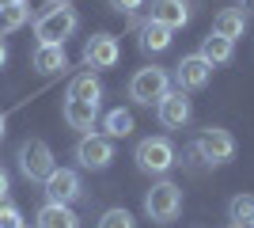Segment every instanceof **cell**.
<instances>
[{"label": "cell", "instance_id": "obj_1", "mask_svg": "<svg viewBox=\"0 0 254 228\" xmlns=\"http://www.w3.org/2000/svg\"><path fill=\"white\" fill-rule=\"evenodd\" d=\"M76 27H80L76 8H68V4H53L50 11H42V15L34 19V38H38V46H64L76 34Z\"/></svg>", "mask_w": 254, "mask_h": 228}, {"label": "cell", "instance_id": "obj_2", "mask_svg": "<svg viewBox=\"0 0 254 228\" xmlns=\"http://www.w3.org/2000/svg\"><path fill=\"white\" fill-rule=\"evenodd\" d=\"M144 213H148L156 225H171V221L182 213V186H175V183H156L144 194Z\"/></svg>", "mask_w": 254, "mask_h": 228}, {"label": "cell", "instance_id": "obj_3", "mask_svg": "<svg viewBox=\"0 0 254 228\" xmlns=\"http://www.w3.org/2000/svg\"><path fill=\"white\" fill-rule=\"evenodd\" d=\"M19 171L31 179V183H46L53 171H57V160H53V149L38 137L19 145Z\"/></svg>", "mask_w": 254, "mask_h": 228}, {"label": "cell", "instance_id": "obj_4", "mask_svg": "<svg viewBox=\"0 0 254 228\" xmlns=\"http://www.w3.org/2000/svg\"><path fill=\"white\" fill-rule=\"evenodd\" d=\"M133 160H137L140 171H148V175H167L179 163L175 160V145L167 137H144L137 145V152H133Z\"/></svg>", "mask_w": 254, "mask_h": 228}, {"label": "cell", "instance_id": "obj_5", "mask_svg": "<svg viewBox=\"0 0 254 228\" xmlns=\"http://www.w3.org/2000/svg\"><path fill=\"white\" fill-rule=\"evenodd\" d=\"M167 91H171V76L163 73V69H156V65L133 73V80H129V99H133V103H140V107L159 103Z\"/></svg>", "mask_w": 254, "mask_h": 228}, {"label": "cell", "instance_id": "obj_6", "mask_svg": "<svg viewBox=\"0 0 254 228\" xmlns=\"http://www.w3.org/2000/svg\"><path fill=\"white\" fill-rule=\"evenodd\" d=\"M193 152H197L205 163H228L235 156V137L228 130H220V126H209V130L197 137Z\"/></svg>", "mask_w": 254, "mask_h": 228}, {"label": "cell", "instance_id": "obj_7", "mask_svg": "<svg viewBox=\"0 0 254 228\" xmlns=\"http://www.w3.org/2000/svg\"><path fill=\"white\" fill-rule=\"evenodd\" d=\"M76 160H80V167H87V171H103V167H110V160H114V141H110V137H99V133H84L80 145H76Z\"/></svg>", "mask_w": 254, "mask_h": 228}, {"label": "cell", "instance_id": "obj_8", "mask_svg": "<svg viewBox=\"0 0 254 228\" xmlns=\"http://www.w3.org/2000/svg\"><path fill=\"white\" fill-rule=\"evenodd\" d=\"M118 57H122V46H118L114 34H91L84 46V65L87 69H114Z\"/></svg>", "mask_w": 254, "mask_h": 228}, {"label": "cell", "instance_id": "obj_9", "mask_svg": "<svg viewBox=\"0 0 254 228\" xmlns=\"http://www.w3.org/2000/svg\"><path fill=\"white\" fill-rule=\"evenodd\" d=\"M80 198V175L72 167H57V171L46 179V202L53 206H72Z\"/></svg>", "mask_w": 254, "mask_h": 228}, {"label": "cell", "instance_id": "obj_10", "mask_svg": "<svg viewBox=\"0 0 254 228\" xmlns=\"http://www.w3.org/2000/svg\"><path fill=\"white\" fill-rule=\"evenodd\" d=\"M209 76H212V65L201 54H190V57H182L179 69H175V84H179V91H197V87L209 84Z\"/></svg>", "mask_w": 254, "mask_h": 228}, {"label": "cell", "instance_id": "obj_11", "mask_svg": "<svg viewBox=\"0 0 254 228\" xmlns=\"http://www.w3.org/2000/svg\"><path fill=\"white\" fill-rule=\"evenodd\" d=\"M156 110H159V122L167 130H182L190 122V99H186V91H167L156 103Z\"/></svg>", "mask_w": 254, "mask_h": 228}, {"label": "cell", "instance_id": "obj_12", "mask_svg": "<svg viewBox=\"0 0 254 228\" xmlns=\"http://www.w3.org/2000/svg\"><path fill=\"white\" fill-rule=\"evenodd\" d=\"M152 23L179 31L190 23V0H152Z\"/></svg>", "mask_w": 254, "mask_h": 228}, {"label": "cell", "instance_id": "obj_13", "mask_svg": "<svg viewBox=\"0 0 254 228\" xmlns=\"http://www.w3.org/2000/svg\"><path fill=\"white\" fill-rule=\"evenodd\" d=\"M64 122H68V130L91 133V126L99 122V103H84V99H64Z\"/></svg>", "mask_w": 254, "mask_h": 228}, {"label": "cell", "instance_id": "obj_14", "mask_svg": "<svg viewBox=\"0 0 254 228\" xmlns=\"http://www.w3.org/2000/svg\"><path fill=\"white\" fill-rule=\"evenodd\" d=\"M247 31V11L243 8H224L216 19H212V34H220V38H228V42H235V38H243Z\"/></svg>", "mask_w": 254, "mask_h": 228}, {"label": "cell", "instance_id": "obj_15", "mask_svg": "<svg viewBox=\"0 0 254 228\" xmlns=\"http://www.w3.org/2000/svg\"><path fill=\"white\" fill-rule=\"evenodd\" d=\"M31 65L38 76H53L61 73V69H68V57H64V46H38L31 57Z\"/></svg>", "mask_w": 254, "mask_h": 228}, {"label": "cell", "instance_id": "obj_16", "mask_svg": "<svg viewBox=\"0 0 254 228\" xmlns=\"http://www.w3.org/2000/svg\"><path fill=\"white\" fill-rule=\"evenodd\" d=\"M34 228H80V217L72 213V206H53V202H46V206L38 209Z\"/></svg>", "mask_w": 254, "mask_h": 228}, {"label": "cell", "instance_id": "obj_17", "mask_svg": "<svg viewBox=\"0 0 254 228\" xmlns=\"http://www.w3.org/2000/svg\"><path fill=\"white\" fill-rule=\"evenodd\" d=\"M171 27H163V23H144V27H140V50H148V54H163V50H167L171 46Z\"/></svg>", "mask_w": 254, "mask_h": 228}, {"label": "cell", "instance_id": "obj_18", "mask_svg": "<svg viewBox=\"0 0 254 228\" xmlns=\"http://www.w3.org/2000/svg\"><path fill=\"white\" fill-rule=\"evenodd\" d=\"M232 54H235V42H228V38H220V34L201 38V57L209 61V65H228Z\"/></svg>", "mask_w": 254, "mask_h": 228}, {"label": "cell", "instance_id": "obj_19", "mask_svg": "<svg viewBox=\"0 0 254 228\" xmlns=\"http://www.w3.org/2000/svg\"><path fill=\"white\" fill-rule=\"evenodd\" d=\"M68 99H84V103H99V99H103V84H99L95 76L91 73H80L72 80V84H68Z\"/></svg>", "mask_w": 254, "mask_h": 228}, {"label": "cell", "instance_id": "obj_20", "mask_svg": "<svg viewBox=\"0 0 254 228\" xmlns=\"http://www.w3.org/2000/svg\"><path fill=\"white\" fill-rule=\"evenodd\" d=\"M228 221L232 225H254V194H235L228 202Z\"/></svg>", "mask_w": 254, "mask_h": 228}, {"label": "cell", "instance_id": "obj_21", "mask_svg": "<svg viewBox=\"0 0 254 228\" xmlns=\"http://www.w3.org/2000/svg\"><path fill=\"white\" fill-rule=\"evenodd\" d=\"M103 126H106V137H110V141H114V137H129V133H133V114L118 107L103 118Z\"/></svg>", "mask_w": 254, "mask_h": 228}, {"label": "cell", "instance_id": "obj_22", "mask_svg": "<svg viewBox=\"0 0 254 228\" xmlns=\"http://www.w3.org/2000/svg\"><path fill=\"white\" fill-rule=\"evenodd\" d=\"M27 19H31V8H27V0H23V4H11V8H4V11H0V34L19 31Z\"/></svg>", "mask_w": 254, "mask_h": 228}, {"label": "cell", "instance_id": "obj_23", "mask_svg": "<svg viewBox=\"0 0 254 228\" xmlns=\"http://www.w3.org/2000/svg\"><path fill=\"white\" fill-rule=\"evenodd\" d=\"M99 228H137V221H133L129 209H106L99 217Z\"/></svg>", "mask_w": 254, "mask_h": 228}, {"label": "cell", "instance_id": "obj_24", "mask_svg": "<svg viewBox=\"0 0 254 228\" xmlns=\"http://www.w3.org/2000/svg\"><path fill=\"white\" fill-rule=\"evenodd\" d=\"M0 228H27L23 225V213L15 206H0Z\"/></svg>", "mask_w": 254, "mask_h": 228}, {"label": "cell", "instance_id": "obj_25", "mask_svg": "<svg viewBox=\"0 0 254 228\" xmlns=\"http://www.w3.org/2000/svg\"><path fill=\"white\" fill-rule=\"evenodd\" d=\"M140 4H144V0H110V8H114V11H126V15H133Z\"/></svg>", "mask_w": 254, "mask_h": 228}, {"label": "cell", "instance_id": "obj_26", "mask_svg": "<svg viewBox=\"0 0 254 228\" xmlns=\"http://www.w3.org/2000/svg\"><path fill=\"white\" fill-rule=\"evenodd\" d=\"M4 198H8V171L0 167V202H4Z\"/></svg>", "mask_w": 254, "mask_h": 228}, {"label": "cell", "instance_id": "obj_27", "mask_svg": "<svg viewBox=\"0 0 254 228\" xmlns=\"http://www.w3.org/2000/svg\"><path fill=\"white\" fill-rule=\"evenodd\" d=\"M4 61H8V46L0 42V65H4Z\"/></svg>", "mask_w": 254, "mask_h": 228}, {"label": "cell", "instance_id": "obj_28", "mask_svg": "<svg viewBox=\"0 0 254 228\" xmlns=\"http://www.w3.org/2000/svg\"><path fill=\"white\" fill-rule=\"evenodd\" d=\"M11 4H23V0H0V11H4V8H11Z\"/></svg>", "mask_w": 254, "mask_h": 228}, {"label": "cell", "instance_id": "obj_29", "mask_svg": "<svg viewBox=\"0 0 254 228\" xmlns=\"http://www.w3.org/2000/svg\"><path fill=\"white\" fill-rule=\"evenodd\" d=\"M4 126H8V118H4V114H0V141H4Z\"/></svg>", "mask_w": 254, "mask_h": 228}, {"label": "cell", "instance_id": "obj_30", "mask_svg": "<svg viewBox=\"0 0 254 228\" xmlns=\"http://www.w3.org/2000/svg\"><path fill=\"white\" fill-rule=\"evenodd\" d=\"M243 8H251V11H254V0H243Z\"/></svg>", "mask_w": 254, "mask_h": 228}, {"label": "cell", "instance_id": "obj_31", "mask_svg": "<svg viewBox=\"0 0 254 228\" xmlns=\"http://www.w3.org/2000/svg\"><path fill=\"white\" fill-rule=\"evenodd\" d=\"M50 4H68V0H50Z\"/></svg>", "mask_w": 254, "mask_h": 228}, {"label": "cell", "instance_id": "obj_32", "mask_svg": "<svg viewBox=\"0 0 254 228\" xmlns=\"http://www.w3.org/2000/svg\"><path fill=\"white\" fill-rule=\"evenodd\" d=\"M228 228H243V225H228Z\"/></svg>", "mask_w": 254, "mask_h": 228}, {"label": "cell", "instance_id": "obj_33", "mask_svg": "<svg viewBox=\"0 0 254 228\" xmlns=\"http://www.w3.org/2000/svg\"><path fill=\"white\" fill-rule=\"evenodd\" d=\"M251 228H254V225H251Z\"/></svg>", "mask_w": 254, "mask_h": 228}]
</instances>
